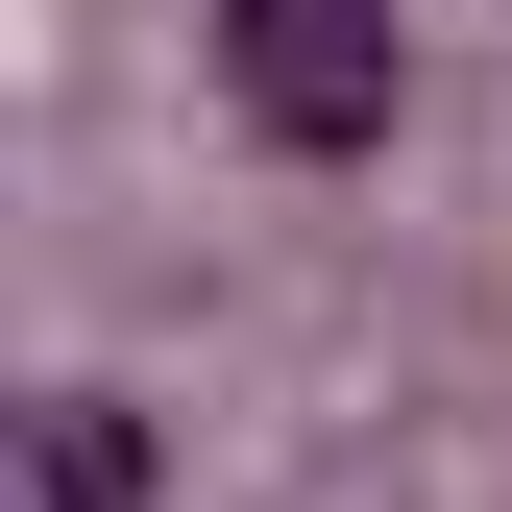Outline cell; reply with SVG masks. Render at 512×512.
I'll return each instance as SVG.
<instances>
[{
	"instance_id": "obj_1",
	"label": "cell",
	"mask_w": 512,
	"mask_h": 512,
	"mask_svg": "<svg viewBox=\"0 0 512 512\" xmlns=\"http://www.w3.org/2000/svg\"><path fill=\"white\" fill-rule=\"evenodd\" d=\"M220 98L269 122L293 171H366L391 98H415V49H391V0H220Z\"/></svg>"
},
{
	"instance_id": "obj_2",
	"label": "cell",
	"mask_w": 512,
	"mask_h": 512,
	"mask_svg": "<svg viewBox=\"0 0 512 512\" xmlns=\"http://www.w3.org/2000/svg\"><path fill=\"white\" fill-rule=\"evenodd\" d=\"M25 488H98V512H122V488H147V415H74V391H49V415H25Z\"/></svg>"
}]
</instances>
